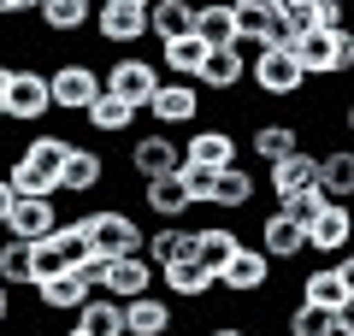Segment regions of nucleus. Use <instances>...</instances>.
<instances>
[{"instance_id":"obj_13","label":"nucleus","mask_w":354,"mask_h":336,"mask_svg":"<svg viewBox=\"0 0 354 336\" xmlns=\"http://www.w3.org/2000/svg\"><path fill=\"white\" fill-rule=\"evenodd\" d=\"M153 289H160L171 307H201L207 295H213V272H201L195 260H171L153 272Z\"/></svg>"},{"instance_id":"obj_9","label":"nucleus","mask_w":354,"mask_h":336,"mask_svg":"<svg viewBox=\"0 0 354 336\" xmlns=\"http://www.w3.org/2000/svg\"><path fill=\"white\" fill-rule=\"evenodd\" d=\"M95 36L106 48H136L148 36V0H95Z\"/></svg>"},{"instance_id":"obj_11","label":"nucleus","mask_w":354,"mask_h":336,"mask_svg":"<svg viewBox=\"0 0 354 336\" xmlns=\"http://www.w3.org/2000/svg\"><path fill=\"white\" fill-rule=\"evenodd\" d=\"M101 88H106V95H118V100H130V106L142 112L153 100V88H160V65L142 59V53H118V59L101 71Z\"/></svg>"},{"instance_id":"obj_36","label":"nucleus","mask_w":354,"mask_h":336,"mask_svg":"<svg viewBox=\"0 0 354 336\" xmlns=\"http://www.w3.org/2000/svg\"><path fill=\"white\" fill-rule=\"evenodd\" d=\"M0 283L6 289H30V242H0Z\"/></svg>"},{"instance_id":"obj_25","label":"nucleus","mask_w":354,"mask_h":336,"mask_svg":"<svg viewBox=\"0 0 354 336\" xmlns=\"http://www.w3.org/2000/svg\"><path fill=\"white\" fill-rule=\"evenodd\" d=\"M254 195H260V177H254L248 165H225V171L213 177V200H207V207L213 212H242V207H254Z\"/></svg>"},{"instance_id":"obj_32","label":"nucleus","mask_w":354,"mask_h":336,"mask_svg":"<svg viewBox=\"0 0 354 336\" xmlns=\"http://www.w3.org/2000/svg\"><path fill=\"white\" fill-rule=\"evenodd\" d=\"M313 183L325 189V200H348V195H354V153H348V148L319 153V177H313Z\"/></svg>"},{"instance_id":"obj_45","label":"nucleus","mask_w":354,"mask_h":336,"mask_svg":"<svg viewBox=\"0 0 354 336\" xmlns=\"http://www.w3.org/2000/svg\"><path fill=\"white\" fill-rule=\"evenodd\" d=\"M236 6H254V12H283V0H236Z\"/></svg>"},{"instance_id":"obj_6","label":"nucleus","mask_w":354,"mask_h":336,"mask_svg":"<svg viewBox=\"0 0 354 336\" xmlns=\"http://www.w3.org/2000/svg\"><path fill=\"white\" fill-rule=\"evenodd\" d=\"M248 83H254L260 100H295L307 88V77H301L290 48H254L248 53Z\"/></svg>"},{"instance_id":"obj_1","label":"nucleus","mask_w":354,"mask_h":336,"mask_svg":"<svg viewBox=\"0 0 354 336\" xmlns=\"http://www.w3.org/2000/svg\"><path fill=\"white\" fill-rule=\"evenodd\" d=\"M77 136H59V130H30L24 142H18L12 165H6V183H12V195H53V183H59V165L65 153H71Z\"/></svg>"},{"instance_id":"obj_23","label":"nucleus","mask_w":354,"mask_h":336,"mask_svg":"<svg viewBox=\"0 0 354 336\" xmlns=\"http://www.w3.org/2000/svg\"><path fill=\"white\" fill-rule=\"evenodd\" d=\"M236 248H242V236L230 224H201V230H189V260L201 265V272H218Z\"/></svg>"},{"instance_id":"obj_47","label":"nucleus","mask_w":354,"mask_h":336,"mask_svg":"<svg viewBox=\"0 0 354 336\" xmlns=\"http://www.w3.org/2000/svg\"><path fill=\"white\" fill-rule=\"evenodd\" d=\"M0 324H12V289L0 283Z\"/></svg>"},{"instance_id":"obj_46","label":"nucleus","mask_w":354,"mask_h":336,"mask_svg":"<svg viewBox=\"0 0 354 336\" xmlns=\"http://www.w3.org/2000/svg\"><path fill=\"white\" fill-rule=\"evenodd\" d=\"M6 77H12V65L0 59V124H6Z\"/></svg>"},{"instance_id":"obj_31","label":"nucleus","mask_w":354,"mask_h":336,"mask_svg":"<svg viewBox=\"0 0 354 336\" xmlns=\"http://www.w3.org/2000/svg\"><path fill=\"white\" fill-rule=\"evenodd\" d=\"M195 24V0H148V36L160 41H177V36H189Z\"/></svg>"},{"instance_id":"obj_19","label":"nucleus","mask_w":354,"mask_h":336,"mask_svg":"<svg viewBox=\"0 0 354 336\" xmlns=\"http://www.w3.org/2000/svg\"><path fill=\"white\" fill-rule=\"evenodd\" d=\"M118 307H124V336H171V324H177V307L160 289H148L136 301H118Z\"/></svg>"},{"instance_id":"obj_44","label":"nucleus","mask_w":354,"mask_h":336,"mask_svg":"<svg viewBox=\"0 0 354 336\" xmlns=\"http://www.w3.org/2000/svg\"><path fill=\"white\" fill-rule=\"evenodd\" d=\"M6 212H12V183H6V171H0V224H6Z\"/></svg>"},{"instance_id":"obj_41","label":"nucleus","mask_w":354,"mask_h":336,"mask_svg":"<svg viewBox=\"0 0 354 336\" xmlns=\"http://www.w3.org/2000/svg\"><path fill=\"white\" fill-rule=\"evenodd\" d=\"M213 177L218 171H207V165H177V183H183V195H189V207H207V200H213Z\"/></svg>"},{"instance_id":"obj_2","label":"nucleus","mask_w":354,"mask_h":336,"mask_svg":"<svg viewBox=\"0 0 354 336\" xmlns=\"http://www.w3.org/2000/svg\"><path fill=\"white\" fill-rule=\"evenodd\" d=\"M295 65H301V77H348L354 71V36L348 24L342 30H307V36L290 41Z\"/></svg>"},{"instance_id":"obj_43","label":"nucleus","mask_w":354,"mask_h":336,"mask_svg":"<svg viewBox=\"0 0 354 336\" xmlns=\"http://www.w3.org/2000/svg\"><path fill=\"white\" fill-rule=\"evenodd\" d=\"M201 336H248V324H236V319H213Z\"/></svg>"},{"instance_id":"obj_20","label":"nucleus","mask_w":354,"mask_h":336,"mask_svg":"<svg viewBox=\"0 0 354 336\" xmlns=\"http://www.w3.org/2000/svg\"><path fill=\"white\" fill-rule=\"evenodd\" d=\"M236 153H242V142H236V130H225V124H207V130H195V136L183 142V160H189V165H207V171L236 165Z\"/></svg>"},{"instance_id":"obj_5","label":"nucleus","mask_w":354,"mask_h":336,"mask_svg":"<svg viewBox=\"0 0 354 336\" xmlns=\"http://www.w3.org/2000/svg\"><path fill=\"white\" fill-rule=\"evenodd\" d=\"M53 112V95H48V71L41 65H12L6 77V124H24V130H41Z\"/></svg>"},{"instance_id":"obj_51","label":"nucleus","mask_w":354,"mask_h":336,"mask_svg":"<svg viewBox=\"0 0 354 336\" xmlns=\"http://www.w3.org/2000/svg\"><path fill=\"white\" fill-rule=\"evenodd\" d=\"M225 6H236V0H225Z\"/></svg>"},{"instance_id":"obj_29","label":"nucleus","mask_w":354,"mask_h":336,"mask_svg":"<svg viewBox=\"0 0 354 336\" xmlns=\"http://www.w3.org/2000/svg\"><path fill=\"white\" fill-rule=\"evenodd\" d=\"M71 330H83V336H124V307H118L113 295H88L83 307L71 312Z\"/></svg>"},{"instance_id":"obj_8","label":"nucleus","mask_w":354,"mask_h":336,"mask_svg":"<svg viewBox=\"0 0 354 336\" xmlns=\"http://www.w3.org/2000/svg\"><path fill=\"white\" fill-rule=\"evenodd\" d=\"M48 95H53V112H77L83 118L95 100H101V71L88 59H65L48 71Z\"/></svg>"},{"instance_id":"obj_4","label":"nucleus","mask_w":354,"mask_h":336,"mask_svg":"<svg viewBox=\"0 0 354 336\" xmlns=\"http://www.w3.org/2000/svg\"><path fill=\"white\" fill-rule=\"evenodd\" d=\"M272 272H278V265L266 260L254 242H242V248H236V254H230V260L213 272V295H236V301L266 295V301H272Z\"/></svg>"},{"instance_id":"obj_12","label":"nucleus","mask_w":354,"mask_h":336,"mask_svg":"<svg viewBox=\"0 0 354 336\" xmlns=\"http://www.w3.org/2000/svg\"><path fill=\"white\" fill-rule=\"evenodd\" d=\"M101 183H106V153L95 148V142H71V153H65V165H59V183H53V200L95 195Z\"/></svg>"},{"instance_id":"obj_42","label":"nucleus","mask_w":354,"mask_h":336,"mask_svg":"<svg viewBox=\"0 0 354 336\" xmlns=\"http://www.w3.org/2000/svg\"><path fill=\"white\" fill-rule=\"evenodd\" d=\"M36 12V0H0V24H12V18Z\"/></svg>"},{"instance_id":"obj_49","label":"nucleus","mask_w":354,"mask_h":336,"mask_svg":"<svg viewBox=\"0 0 354 336\" xmlns=\"http://www.w3.org/2000/svg\"><path fill=\"white\" fill-rule=\"evenodd\" d=\"M59 336H83V330H59Z\"/></svg>"},{"instance_id":"obj_30","label":"nucleus","mask_w":354,"mask_h":336,"mask_svg":"<svg viewBox=\"0 0 354 336\" xmlns=\"http://www.w3.org/2000/svg\"><path fill=\"white\" fill-rule=\"evenodd\" d=\"M136 118H142V112L130 106V100L106 95V88H101V100H95V106L83 112V124L95 130V136H130V130H136Z\"/></svg>"},{"instance_id":"obj_22","label":"nucleus","mask_w":354,"mask_h":336,"mask_svg":"<svg viewBox=\"0 0 354 336\" xmlns=\"http://www.w3.org/2000/svg\"><path fill=\"white\" fill-rule=\"evenodd\" d=\"M295 148H301V130H295L290 118H272V124L260 118V124L248 130V153H254L260 165H278V160H290Z\"/></svg>"},{"instance_id":"obj_17","label":"nucleus","mask_w":354,"mask_h":336,"mask_svg":"<svg viewBox=\"0 0 354 336\" xmlns=\"http://www.w3.org/2000/svg\"><path fill=\"white\" fill-rule=\"evenodd\" d=\"M254 248H260L272 265H290V260H301V254H307V230L272 207V212L260 218V242H254Z\"/></svg>"},{"instance_id":"obj_26","label":"nucleus","mask_w":354,"mask_h":336,"mask_svg":"<svg viewBox=\"0 0 354 336\" xmlns=\"http://www.w3.org/2000/svg\"><path fill=\"white\" fill-rule=\"evenodd\" d=\"M319 177V153L313 148H295L290 160H278V165H266V189H272V195H295V189H307Z\"/></svg>"},{"instance_id":"obj_38","label":"nucleus","mask_w":354,"mask_h":336,"mask_svg":"<svg viewBox=\"0 0 354 336\" xmlns=\"http://www.w3.org/2000/svg\"><path fill=\"white\" fill-rule=\"evenodd\" d=\"M59 272H71V260H65V254L53 248L48 236H41V242H30V289H36V283H48V277H59Z\"/></svg>"},{"instance_id":"obj_33","label":"nucleus","mask_w":354,"mask_h":336,"mask_svg":"<svg viewBox=\"0 0 354 336\" xmlns=\"http://www.w3.org/2000/svg\"><path fill=\"white\" fill-rule=\"evenodd\" d=\"M142 254H148L153 272H160V265H171V260H189V224H160V230H148Z\"/></svg>"},{"instance_id":"obj_48","label":"nucleus","mask_w":354,"mask_h":336,"mask_svg":"<svg viewBox=\"0 0 354 336\" xmlns=\"http://www.w3.org/2000/svg\"><path fill=\"white\" fill-rule=\"evenodd\" d=\"M283 6H313V0H283Z\"/></svg>"},{"instance_id":"obj_14","label":"nucleus","mask_w":354,"mask_h":336,"mask_svg":"<svg viewBox=\"0 0 354 336\" xmlns=\"http://www.w3.org/2000/svg\"><path fill=\"white\" fill-rule=\"evenodd\" d=\"M53 224H59V200L53 195H12V212H6L0 230H6L12 242H41Z\"/></svg>"},{"instance_id":"obj_34","label":"nucleus","mask_w":354,"mask_h":336,"mask_svg":"<svg viewBox=\"0 0 354 336\" xmlns=\"http://www.w3.org/2000/svg\"><path fill=\"white\" fill-rule=\"evenodd\" d=\"M201 59H207L201 41H195V36H177V41H165V48H160V77H183V83H195Z\"/></svg>"},{"instance_id":"obj_27","label":"nucleus","mask_w":354,"mask_h":336,"mask_svg":"<svg viewBox=\"0 0 354 336\" xmlns=\"http://www.w3.org/2000/svg\"><path fill=\"white\" fill-rule=\"evenodd\" d=\"M36 18L48 36H83L95 18V0H36Z\"/></svg>"},{"instance_id":"obj_18","label":"nucleus","mask_w":354,"mask_h":336,"mask_svg":"<svg viewBox=\"0 0 354 336\" xmlns=\"http://www.w3.org/2000/svg\"><path fill=\"white\" fill-rule=\"evenodd\" d=\"M153 289V265H148V254H118V260H106V272H101V295H113V301H136V295H148Z\"/></svg>"},{"instance_id":"obj_28","label":"nucleus","mask_w":354,"mask_h":336,"mask_svg":"<svg viewBox=\"0 0 354 336\" xmlns=\"http://www.w3.org/2000/svg\"><path fill=\"white\" fill-rule=\"evenodd\" d=\"M142 207H148L160 224H183V212H189V195H183L177 171H171V177H148V183H142Z\"/></svg>"},{"instance_id":"obj_37","label":"nucleus","mask_w":354,"mask_h":336,"mask_svg":"<svg viewBox=\"0 0 354 336\" xmlns=\"http://www.w3.org/2000/svg\"><path fill=\"white\" fill-rule=\"evenodd\" d=\"M330 319H337V312H319V307H307V301H295V307L283 312V336H330Z\"/></svg>"},{"instance_id":"obj_21","label":"nucleus","mask_w":354,"mask_h":336,"mask_svg":"<svg viewBox=\"0 0 354 336\" xmlns=\"http://www.w3.org/2000/svg\"><path fill=\"white\" fill-rule=\"evenodd\" d=\"M189 36L201 41L207 53L236 48V12H230L225 0H195V24H189Z\"/></svg>"},{"instance_id":"obj_40","label":"nucleus","mask_w":354,"mask_h":336,"mask_svg":"<svg viewBox=\"0 0 354 336\" xmlns=\"http://www.w3.org/2000/svg\"><path fill=\"white\" fill-rule=\"evenodd\" d=\"M319 207H325V189H319V183H307V189H295V195H283V200H278V212H283V218H295L301 230L313 224V212H319Z\"/></svg>"},{"instance_id":"obj_15","label":"nucleus","mask_w":354,"mask_h":336,"mask_svg":"<svg viewBox=\"0 0 354 336\" xmlns=\"http://www.w3.org/2000/svg\"><path fill=\"white\" fill-rule=\"evenodd\" d=\"M177 165H183V142L171 136V130H148V136L130 142V171L148 183V177H171Z\"/></svg>"},{"instance_id":"obj_39","label":"nucleus","mask_w":354,"mask_h":336,"mask_svg":"<svg viewBox=\"0 0 354 336\" xmlns=\"http://www.w3.org/2000/svg\"><path fill=\"white\" fill-rule=\"evenodd\" d=\"M48 242H53V248H59L65 254V260H83V254H88V236H83V212H77V218H59V224H53V230H48Z\"/></svg>"},{"instance_id":"obj_24","label":"nucleus","mask_w":354,"mask_h":336,"mask_svg":"<svg viewBox=\"0 0 354 336\" xmlns=\"http://www.w3.org/2000/svg\"><path fill=\"white\" fill-rule=\"evenodd\" d=\"M248 83V53L242 48H225V53H207L201 71H195V88H218V95H230V88Z\"/></svg>"},{"instance_id":"obj_35","label":"nucleus","mask_w":354,"mask_h":336,"mask_svg":"<svg viewBox=\"0 0 354 336\" xmlns=\"http://www.w3.org/2000/svg\"><path fill=\"white\" fill-rule=\"evenodd\" d=\"M36 301H41V312H77L88 301V289L77 283L71 272H59V277H48V283H36Z\"/></svg>"},{"instance_id":"obj_50","label":"nucleus","mask_w":354,"mask_h":336,"mask_svg":"<svg viewBox=\"0 0 354 336\" xmlns=\"http://www.w3.org/2000/svg\"><path fill=\"white\" fill-rule=\"evenodd\" d=\"M330 6H342V0H330Z\"/></svg>"},{"instance_id":"obj_3","label":"nucleus","mask_w":354,"mask_h":336,"mask_svg":"<svg viewBox=\"0 0 354 336\" xmlns=\"http://www.w3.org/2000/svg\"><path fill=\"white\" fill-rule=\"evenodd\" d=\"M83 236H88V254L118 260V254H142L148 230H142L124 207H95V212H83Z\"/></svg>"},{"instance_id":"obj_16","label":"nucleus","mask_w":354,"mask_h":336,"mask_svg":"<svg viewBox=\"0 0 354 336\" xmlns=\"http://www.w3.org/2000/svg\"><path fill=\"white\" fill-rule=\"evenodd\" d=\"M348 242H354V212H348V200H325V207L313 212V224H307V248L313 254H348Z\"/></svg>"},{"instance_id":"obj_7","label":"nucleus","mask_w":354,"mask_h":336,"mask_svg":"<svg viewBox=\"0 0 354 336\" xmlns=\"http://www.w3.org/2000/svg\"><path fill=\"white\" fill-rule=\"evenodd\" d=\"M301 301L319 312H354V254H337L330 265H313L301 277Z\"/></svg>"},{"instance_id":"obj_10","label":"nucleus","mask_w":354,"mask_h":336,"mask_svg":"<svg viewBox=\"0 0 354 336\" xmlns=\"http://www.w3.org/2000/svg\"><path fill=\"white\" fill-rule=\"evenodd\" d=\"M201 88L195 83H183V77H160V88H153V100L142 112L153 118V130H183V124H195L201 118Z\"/></svg>"}]
</instances>
